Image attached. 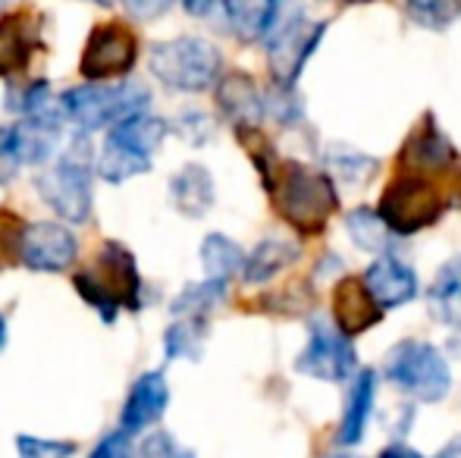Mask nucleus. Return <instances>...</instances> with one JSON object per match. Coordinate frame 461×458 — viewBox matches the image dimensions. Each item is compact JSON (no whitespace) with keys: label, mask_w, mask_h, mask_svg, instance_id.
Returning a JSON list of instances; mask_svg holds the SVG:
<instances>
[{"label":"nucleus","mask_w":461,"mask_h":458,"mask_svg":"<svg viewBox=\"0 0 461 458\" xmlns=\"http://www.w3.org/2000/svg\"><path fill=\"white\" fill-rule=\"evenodd\" d=\"M348 4H367V0H348Z\"/></svg>","instance_id":"obj_43"},{"label":"nucleus","mask_w":461,"mask_h":458,"mask_svg":"<svg viewBox=\"0 0 461 458\" xmlns=\"http://www.w3.org/2000/svg\"><path fill=\"white\" fill-rule=\"evenodd\" d=\"M167 139V122L160 116L139 113L120 126L107 129V139L97 154V173L110 185H120L151 170L154 154Z\"/></svg>","instance_id":"obj_3"},{"label":"nucleus","mask_w":461,"mask_h":458,"mask_svg":"<svg viewBox=\"0 0 461 458\" xmlns=\"http://www.w3.org/2000/svg\"><path fill=\"white\" fill-rule=\"evenodd\" d=\"M38 195L69 223H86L92 217V148L86 139H76L67 154L38 176Z\"/></svg>","instance_id":"obj_5"},{"label":"nucleus","mask_w":461,"mask_h":458,"mask_svg":"<svg viewBox=\"0 0 461 458\" xmlns=\"http://www.w3.org/2000/svg\"><path fill=\"white\" fill-rule=\"evenodd\" d=\"M4 346H6V320L0 318V348H4Z\"/></svg>","instance_id":"obj_40"},{"label":"nucleus","mask_w":461,"mask_h":458,"mask_svg":"<svg viewBox=\"0 0 461 458\" xmlns=\"http://www.w3.org/2000/svg\"><path fill=\"white\" fill-rule=\"evenodd\" d=\"M135 57H139V41H135L132 31L116 22L97 25L86 41L79 69L88 82L120 79L135 67Z\"/></svg>","instance_id":"obj_11"},{"label":"nucleus","mask_w":461,"mask_h":458,"mask_svg":"<svg viewBox=\"0 0 461 458\" xmlns=\"http://www.w3.org/2000/svg\"><path fill=\"white\" fill-rule=\"evenodd\" d=\"M437 458H461V436H458V440H452L449 446H446Z\"/></svg>","instance_id":"obj_39"},{"label":"nucleus","mask_w":461,"mask_h":458,"mask_svg":"<svg viewBox=\"0 0 461 458\" xmlns=\"http://www.w3.org/2000/svg\"><path fill=\"white\" fill-rule=\"evenodd\" d=\"M427 308L433 320L461 330V255L449 257L437 270V280L427 289Z\"/></svg>","instance_id":"obj_19"},{"label":"nucleus","mask_w":461,"mask_h":458,"mask_svg":"<svg viewBox=\"0 0 461 458\" xmlns=\"http://www.w3.org/2000/svg\"><path fill=\"white\" fill-rule=\"evenodd\" d=\"M380 458H424V455H420L418 449H411V446H402V443H393V446L383 449Z\"/></svg>","instance_id":"obj_38"},{"label":"nucleus","mask_w":461,"mask_h":458,"mask_svg":"<svg viewBox=\"0 0 461 458\" xmlns=\"http://www.w3.org/2000/svg\"><path fill=\"white\" fill-rule=\"evenodd\" d=\"M63 135V116L54 113L50 107L38 113H29L16 129H13V141H16L19 164H44L57 154Z\"/></svg>","instance_id":"obj_15"},{"label":"nucleus","mask_w":461,"mask_h":458,"mask_svg":"<svg viewBox=\"0 0 461 458\" xmlns=\"http://www.w3.org/2000/svg\"><path fill=\"white\" fill-rule=\"evenodd\" d=\"M95 4H104V6H107V4H110V0H95Z\"/></svg>","instance_id":"obj_44"},{"label":"nucleus","mask_w":461,"mask_h":458,"mask_svg":"<svg viewBox=\"0 0 461 458\" xmlns=\"http://www.w3.org/2000/svg\"><path fill=\"white\" fill-rule=\"evenodd\" d=\"M456 160L449 139L433 126V120H427L424 129L411 135V141L405 145V164L418 166V170H443Z\"/></svg>","instance_id":"obj_24"},{"label":"nucleus","mask_w":461,"mask_h":458,"mask_svg":"<svg viewBox=\"0 0 461 458\" xmlns=\"http://www.w3.org/2000/svg\"><path fill=\"white\" fill-rule=\"evenodd\" d=\"M139 458H192V455H188L170 434L158 430V434H151L145 443H141V455Z\"/></svg>","instance_id":"obj_33"},{"label":"nucleus","mask_w":461,"mask_h":458,"mask_svg":"<svg viewBox=\"0 0 461 458\" xmlns=\"http://www.w3.org/2000/svg\"><path fill=\"white\" fill-rule=\"evenodd\" d=\"M333 318L336 330L346 333V337H355V333H365L374 324H380L383 311L374 305V299L361 286V280L346 276L333 292Z\"/></svg>","instance_id":"obj_17"},{"label":"nucleus","mask_w":461,"mask_h":458,"mask_svg":"<svg viewBox=\"0 0 461 458\" xmlns=\"http://www.w3.org/2000/svg\"><path fill=\"white\" fill-rule=\"evenodd\" d=\"M217 104L236 129H258L264 120V98L251 82V76L245 73H232L220 79Z\"/></svg>","instance_id":"obj_16"},{"label":"nucleus","mask_w":461,"mask_h":458,"mask_svg":"<svg viewBox=\"0 0 461 458\" xmlns=\"http://www.w3.org/2000/svg\"><path fill=\"white\" fill-rule=\"evenodd\" d=\"M226 286L230 283H220V280H204V283H194V286H185L173 299V314L176 318H207L226 299Z\"/></svg>","instance_id":"obj_27"},{"label":"nucleus","mask_w":461,"mask_h":458,"mask_svg":"<svg viewBox=\"0 0 461 458\" xmlns=\"http://www.w3.org/2000/svg\"><path fill=\"white\" fill-rule=\"evenodd\" d=\"M32 48H35V29L25 13L0 19V76L13 79L29 67Z\"/></svg>","instance_id":"obj_20"},{"label":"nucleus","mask_w":461,"mask_h":458,"mask_svg":"<svg viewBox=\"0 0 461 458\" xmlns=\"http://www.w3.org/2000/svg\"><path fill=\"white\" fill-rule=\"evenodd\" d=\"M346 229L348 238L358 245L361 251H376V255H386V245L393 238V232L386 229V223L380 220V214L370 208H355L346 214Z\"/></svg>","instance_id":"obj_26"},{"label":"nucleus","mask_w":461,"mask_h":458,"mask_svg":"<svg viewBox=\"0 0 461 458\" xmlns=\"http://www.w3.org/2000/svg\"><path fill=\"white\" fill-rule=\"evenodd\" d=\"M204 318H179V324L167 330V358H198L201 348H204Z\"/></svg>","instance_id":"obj_28"},{"label":"nucleus","mask_w":461,"mask_h":458,"mask_svg":"<svg viewBox=\"0 0 461 458\" xmlns=\"http://www.w3.org/2000/svg\"><path fill=\"white\" fill-rule=\"evenodd\" d=\"M88 458H132V434L116 430V434L104 436Z\"/></svg>","instance_id":"obj_34"},{"label":"nucleus","mask_w":461,"mask_h":458,"mask_svg":"<svg viewBox=\"0 0 461 458\" xmlns=\"http://www.w3.org/2000/svg\"><path fill=\"white\" fill-rule=\"evenodd\" d=\"M405 10L418 25L439 31L461 16V0H405Z\"/></svg>","instance_id":"obj_30"},{"label":"nucleus","mask_w":461,"mask_h":458,"mask_svg":"<svg viewBox=\"0 0 461 458\" xmlns=\"http://www.w3.org/2000/svg\"><path fill=\"white\" fill-rule=\"evenodd\" d=\"M323 160H327L330 173H333L336 179H342V183H348V185L365 183L370 173H376V166H380L374 157H367V154L352 151V148H339V145L330 148Z\"/></svg>","instance_id":"obj_29"},{"label":"nucleus","mask_w":461,"mask_h":458,"mask_svg":"<svg viewBox=\"0 0 461 458\" xmlns=\"http://www.w3.org/2000/svg\"><path fill=\"white\" fill-rule=\"evenodd\" d=\"M16 449L23 458H73L76 443L69 440H44V436H19Z\"/></svg>","instance_id":"obj_31"},{"label":"nucleus","mask_w":461,"mask_h":458,"mask_svg":"<svg viewBox=\"0 0 461 458\" xmlns=\"http://www.w3.org/2000/svg\"><path fill=\"white\" fill-rule=\"evenodd\" d=\"M19 261L29 270H41V274H60L79 255V242L67 227L60 223H35L25 227L19 236Z\"/></svg>","instance_id":"obj_12"},{"label":"nucleus","mask_w":461,"mask_h":458,"mask_svg":"<svg viewBox=\"0 0 461 458\" xmlns=\"http://www.w3.org/2000/svg\"><path fill=\"white\" fill-rule=\"evenodd\" d=\"M173 4H176V0H122V6H126L135 19H158V16H164Z\"/></svg>","instance_id":"obj_36"},{"label":"nucleus","mask_w":461,"mask_h":458,"mask_svg":"<svg viewBox=\"0 0 461 458\" xmlns=\"http://www.w3.org/2000/svg\"><path fill=\"white\" fill-rule=\"evenodd\" d=\"M295 261H298V245L283 242V238H267V242H261L245 257L242 276L245 283H267Z\"/></svg>","instance_id":"obj_23"},{"label":"nucleus","mask_w":461,"mask_h":458,"mask_svg":"<svg viewBox=\"0 0 461 458\" xmlns=\"http://www.w3.org/2000/svg\"><path fill=\"white\" fill-rule=\"evenodd\" d=\"M76 292L95 308L101 318L113 320L122 308L141 305V280L135 270L132 251L122 245L107 242L86 270L76 274Z\"/></svg>","instance_id":"obj_2"},{"label":"nucleus","mask_w":461,"mask_h":458,"mask_svg":"<svg viewBox=\"0 0 461 458\" xmlns=\"http://www.w3.org/2000/svg\"><path fill=\"white\" fill-rule=\"evenodd\" d=\"M201 264H204L207 280H220L230 283L232 276L242 270L245 264V251L232 242L230 236H220V232H211V236L201 242Z\"/></svg>","instance_id":"obj_25"},{"label":"nucleus","mask_w":461,"mask_h":458,"mask_svg":"<svg viewBox=\"0 0 461 458\" xmlns=\"http://www.w3.org/2000/svg\"><path fill=\"white\" fill-rule=\"evenodd\" d=\"M361 286L367 289V295L380 311L408 305L411 299H418L420 289L418 270L395 255H380L376 261H370L365 276H361Z\"/></svg>","instance_id":"obj_13"},{"label":"nucleus","mask_w":461,"mask_h":458,"mask_svg":"<svg viewBox=\"0 0 461 458\" xmlns=\"http://www.w3.org/2000/svg\"><path fill=\"white\" fill-rule=\"evenodd\" d=\"M13 4V0H0V13H4L6 10V6H10Z\"/></svg>","instance_id":"obj_42"},{"label":"nucleus","mask_w":461,"mask_h":458,"mask_svg":"<svg viewBox=\"0 0 461 458\" xmlns=\"http://www.w3.org/2000/svg\"><path fill=\"white\" fill-rule=\"evenodd\" d=\"M19 170V154L16 141H13V129L0 126V183H10Z\"/></svg>","instance_id":"obj_35"},{"label":"nucleus","mask_w":461,"mask_h":458,"mask_svg":"<svg viewBox=\"0 0 461 458\" xmlns=\"http://www.w3.org/2000/svg\"><path fill=\"white\" fill-rule=\"evenodd\" d=\"M217 4H220V0H183L188 16H207V13H211Z\"/></svg>","instance_id":"obj_37"},{"label":"nucleus","mask_w":461,"mask_h":458,"mask_svg":"<svg viewBox=\"0 0 461 458\" xmlns=\"http://www.w3.org/2000/svg\"><path fill=\"white\" fill-rule=\"evenodd\" d=\"M267 189L274 195V204L283 214V220L302 232H321L327 227L330 214L336 211V204H339L333 179L327 173L295 164V160L276 166Z\"/></svg>","instance_id":"obj_1"},{"label":"nucleus","mask_w":461,"mask_h":458,"mask_svg":"<svg viewBox=\"0 0 461 458\" xmlns=\"http://www.w3.org/2000/svg\"><path fill=\"white\" fill-rule=\"evenodd\" d=\"M355 367H358V358H355L352 339L330 327L327 320H311L308 346L298 355L295 371L304 377L323 380V383H346Z\"/></svg>","instance_id":"obj_10"},{"label":"nucleus","mask_w":461,"mask_h":458,"mask_svg":"<svg viewBox=\"0 0 461 458\" xmlns=\"http://www.w3.org/2000/svg\"><path fill=\"white\" fill-rule=\"evenodd\" d=\"M220 67L223 57L204 38L183 35L151 48V73L173 92H204L220 79Z\"/></svg>","instance_id":"obj_6"},{"label":"nucleus","mask_w":461,"mask_h":458,"mask_svg":"<svg viewBox=\"0 0 461 458\" xmlns=\"http://www.w3.org/2000/svg\"><path fill=\"white\" fill-rule=\"evenodd\" d=\"M376 214L393 236H414L443 217V195L430 179L408 173L383 192Z\"/></svg>","instance_id":"obj_9"},{"label":"nucleus","mask_w":461,"mask_h":458,"mask_svg":"<svg viewBox=\"0 0 461 458\" xmlns=\"http://www.w3.org/2000/svg\"><path fill=\"white\" fill-rule=\"evenodd\" d=\"M264 113H274L279 122H298L304 113L302 101H298V94L292 92V85H274V92L264 98Z\"/></svg>","instance_id":"obj_32"},{"label":"nucleus","mask_w":461,"mask_h":458,"mask_svg":"<svg viewBox=\"0 0 461 458\" xmlns=\"http://www.w3.org/2000/svg\"><path fill=\"white\" fill-rule=\"evenodd\" d=\"M148 88L139 82H120V85H79L63 94V113L73 116L82 132L113 129L120 122L148 111Z\"/></svg>","instance_id":"obj_7"},{"label":"nucleus","mask_w":461,"mask_h":458,"mask_svg":"<svg viewBox=\"0 0 461 458\" xmlns=\"http://www.w3.org/2000/svg\"><path fill=\"white\" fill-rule=\"evenodd\" d=\"M167 405H170V386L160 371H148L135 380L129 390L126 405H122V430L126 434H139V430L151 427L164 418Z\"/></svg>","instance_id":"obj_14"},{"label":"nucleus","mask_w":461,"mask_h":458,"mask_svg":"<svg viewBox=\"0 0 461 458\" xmlns=\"http://www.w3.org/2000/svg\"><path fill=\"white\" fill-rule=\"evenodd\" d=\"M323 458H358V455H352V453H330V455H323Z\"/></svg>","instance_id":"obj_41"},{"label":"nucleus","mask_w":461,"mask_h":458,"mask_svg":"<svg viewBox=\"0 0 461 458\" xmlns=\"http://www.w3.org/2000/svg\"><path fill=\"white\" fill-rule=\"evenodd\" d=\"M173 204L188 217H204L213 204V179L201 164H185L170 183Z\"/></svg>","instance_id":"obj_22"},{"label":"nucleus","mask_w":461,"mask_h":458,"mask_svg":"<svg viewBox=\"0 0 461 458\" xmlns=\"http://www.w3.org/2000/svg\"><path fill=\"white\" fill-rule=\"evenodd\" d=\"M327 22L311 25L304 19L302 6L292 4H279V13L270 25V31L264 35L267 44V60H270V73H274L276 85H295L298 73L308 63V57L314 54V48L321 44Z\"/></svg>","instance_id":"obj_8"},{"label":"nucleus","mask_w":461,"mask_h":458,"mask_svg":"<svg viewBox=\"0 0 461 458\" xmlns=\"http://www.w3.org/2000/svg\"><path fill=\"white\" fill-rule=\"evenodd\" d=\"M283 0H223L226 25L239 41H264Z\"/></svg>","instance_id":"obj_21"},{"label":"nucleus","mask_w":461,"mask_h":458,"mask_svg":"<svg viewBox=\"0 0 461 458\" xmlns=\"http://www.w3.org/2000/svg\"><path fill=\"white\" fill-rule=\"evenodd\" d=\"M386 380L402 390L414 402H443L452 392V367L446 355L437 346L424 339H402L389 348L386 364H383Z\"/></svg>","instance_id":"obj_4"},{"label":"nucleus","mask_w":461,"mask_h":458,"mask_svg":"<svg viewBox=\"0 0 461 458\" xmlns=\"http://www.w3.org/2000/svg\"><path fill=\"white\" fill-rule=\"evenodd\" d=\"M374 399H376V373L374 371H361L355 377L352 390H348V402L342 409V421H339V446H358L365 440V430L374 415Z\"/></svg>","instance_id":"obj_18"}]
</instances>
